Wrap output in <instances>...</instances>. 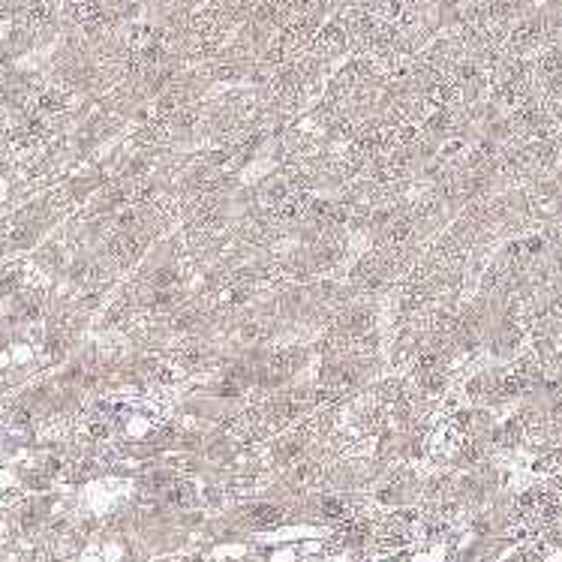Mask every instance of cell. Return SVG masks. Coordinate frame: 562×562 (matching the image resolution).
Here are the masks:
<instances>
[{"mask_svg": "<svg viewBox=\"0 0 562 562\" xmlns=\"http://www.w3.org/2000/svg\"><path fill=\"white\" fill-rule=\"evenodd\" d=\"M310 43H313V55L316 58H337L349 46V37H346L340 22H331V25L319 28Z\"/></svg>", "mask_w": 562, "mask_h": 562, "instance_id": "obj_1", "label": "cell"}, {"mask_svg": "<svg viewBox=\"0 0 562 562\" xmlns=\"http://www.w3.org/2000/svg\"><path fill=\"white\" fill-rule=\"evenodd\" d=\"M250 517H253L256 526H274V523L283 520V511H280L277 505H256V508L250 511Z\"/></svg>", "mask_w": 562, "mask_h": 562, "instance_id": "obj_2", "label": "cell"}]
</instances>
